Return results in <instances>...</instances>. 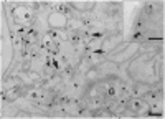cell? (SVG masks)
Returning a JSON list of instances; mask_svg holds the SVG:
<instances>
[{"mask_svg": "<svg viewBox=\"0 0 165 119\" xmlns=\"http://www.w3.org/2000/svg\"><path fill=\"white\" fill-rule=\"evenodd\" d=\"M13 13H15V17H17L18 22H22V23H30L31 22V12L28 8H25V7H17L13 10Z\"/></svg>", "mask_w": 165, "mask_h": 119, "instance_id": "6da1fadb", "label": "cell"}, {"mask_svg": "<svg viewBox=\"0 0 165 119\" xmlns=\"http://www.w3.org/2000/svg\"><path fill=\"white\" fill-rule=\"evenodd\" d=\"M50 23L53 25V27H63V25H65V17H63V15H55L53 13L50 17Z\"/></svg>", "mask_w": 165, "mask_h": 119, "instance_id": "7a4b0ae2", "label": "cell"}, {"mask_svg": "<svg viewBox=\"0 0 165 119\" xmlns=\"http://www.w3.org/2000/svg\"><path fill=\"white\" fill-rule=\"evenodd\" d=\"M144 108H145V106H144L142 99H139V98H135V99H132V101H131V109L134 111V112H140Z\"/></svg>", "mask_w": 165, "mask_h": 119, "instance_id": "3957f363", "label": "cell"}, {"mask_svg": "<svg viewBox=\"0 0 165 119\" xmlns=\"http://www.w3.org/2000/svg\"><path fill=\"white\" fill-rule=\"evenodd\" d=\"M28 98H30V99H46L48 96L45 94L43 91L36 89V91H30V93H28Z\"/></svg>", "mask_w": 165, "mask_h": 119, "instance_id": "277c9868", "label": "cell"}, {"mask_svg": "<svg viewBox=\"0 0 165 119\" xmlns=\"http://www.w3.org/2000/svg\"><path fill=\"white\" fill-rule=\"evenodd\" d=\"M144 98H145L149 103H155V101L160 99L158 93H154V91H145V93H144Z\"/></svg>", "mask_w": 165, "mask_h": 119, "instance_id": "5b68a950", "label": "cell"}, {"mask_svg": "<svg viewBox=\"0 0 165 119\" xmlns=\"http://www.w3.org/2000/svg\"><path fill=\"white\" fill-rule=\"evenodd\" d=\"M25 37L28 38L30 41H36V40H38V32L33 30V28H28V33H26Z\"/></svg>", "mask_w": 165, "mask_h": 119, "instance_id": "8992f818", "label": "cell"}, {"mask_svg": "<svg viewBox=\"0 0 165 119\" xmlns=\"http://www.w3.org/2000/svg\"><path fill=\"white\" fill-rule=\"evenodd\" d=\"M145 91H147V88H145V86H142V85H137V86L132 88V93H134L135 96H140V94H144Z\"/></svg>", "mask_w": 165, "mask_h": 119, "instance_id": "52a82bcc", "label": "cell"}, {"mask_svg": "<svg viewBox=\"0 0 165 119\" xmlns=\"http://www.w3.org/2000/svg\"><path fill=\"white\" fill-rule=\"evenodd\" d=\"M104 91H106V94H108L109 98H114V96H116V86L106 85V86H104Z\"/></svg>", "mask_w": 165, "mask_h": 119, "instance_id": "ba28073f", "label": "cell"}, {"mask_svg": "<svg viewBox=\"0 0 165 119\" xmlns=\"http://www.w3.org/2000/svg\"><path fill=\"white\" fill-rule=\"evenodd\" d=\"M71 91L73 93H79V91H81V81H79V80L73 81L71 83Z\"/></svg>", "mask_w": 165, "mask_h": 119, "instance_id": "9c48e42d", "label": "cell"}, {"mask_svg": "<svg viewBox=\"0 0 165 119\" xmlns=\"http://www.w3.org/2000/svg\"><path fill=\"white\" fill-rule=\"evenodd\" d=\"M56 10H58V12H61V13H71V8L66 7V5H63V3H58Z\"/></svg>", "mask_w": 165, "mask_h": 119, "instance_id": "30bf717a", "label": "cell"}, {"mask_svg": "<svg viewBox=\"0 0 165 119\" xmlns=\"http://www.w3.org/2000/svg\"><path fill=\"white\" fill-rule=\"evenodd\" d=\"M60 103L61 104H70L71 103V94H61L60 96Z\"/></svg>", "mask_w": 165, "mask_h": 119, "instance_id": "8fae6325", "label": "cell"}, {"mask_svg": "<svg viewBox=\"0 0 165 119\" xmlns=\"http://www.w3.org/2000/svg\"><path fill=\"white\" fill-rule=\"evenodd\" d=\"M119 93L126 96L127 93H129V89H127V86H126V85H119Z\"/></svg>", "mask_w": 165, "mask_h": 119, "instance_id": "7c38bea8", "label": "cell"}, {"mask_svg": "<svg viewBox=\"0 0 165 119\" xmlns=\"http://www.w3.org/2000/svg\"><path fill=\"white\" fill-rule=\"evenodd\" d=\"M154 12V5L152 3H147L145 5V13H152Z\"/></svg>", "mask_w": 165, "mask_h": 119, "instance_id": "4fadbf2b", "label": "cell"}, {"mask_svg": "<svg viewBox=\"0 0 165 119\" xmlns=\"http://www.w3.org/2000/svg\"><path fill=\"white\" fill-rule=\"evenodd\" d=\"M144 25H145V22H144L142 18H139V20L135 22V27H137V28H144Z\"/></svg>", "mask_w": 165, "mask_h": 119, "instance_id": "5bb4252c", "label": "cell"}]
</instances>
